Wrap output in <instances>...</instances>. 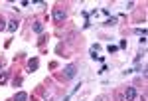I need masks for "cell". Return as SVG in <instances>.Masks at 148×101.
<instances>
[{
	"label": "cell",
	"mask_w": 148,
	"mask_h": 101,
	"mask_svg": "<svg viewBox=\"0 0 148 101\" xmlns=\"http://www.w3.org/2000/svg\"><path fill=\"white\" fill-rule=\"evenodd\" d=\"M6 28H8V30H10V32H16V30H18V22H16V20H12V22L8 24V26H6Z\"/></svg>",
	"instance_id": "7"
},
{
	"label": "cell",
	"mask_w": 148,
	"mask_h": 101,
	"mask_svg": "<svg viewBox=\"0 0 148 101\" xmlns=\"http://www.w3.org/2000/svg\"><path fill=\"white\" fill-rule=\"evenodd\" d=\"M6 79H8V73H6V71H4V73H2V75H0V83H4V81H6Z\"/></svg>",
	"instance_id": "8"
},
{
	"label": "cell",
	"mask_w": 148,
	"mask_h": 101,
	"mask_svg": "<svg viewBox=\"0 0 148 101\" xmlns=\"http://www.w3.org/2000/svg\"><path fill=\"white\" fill-rule=\"evenodd\" d=\"M4 28H6V24H4V20L0 18V30H4Z\"/></svg>",
	"instance_id": "9"
},
{
	"label": "cell",
	"mask_w": 148,
	"mask_h": 101,
	"mask_svg": "<svg viewBox=\"0 0 148 101\" xmlns=\"http://www.w3.org/2000/svg\"><path fill=\"white\" fill-rule=\"evenodd\" d=\"M32 28H34L36 34H42V32H44V24H42V22H34V26H32Z\"/></svg>",
	"instance_id": "6"
},
{
	"label": "cell",
	"mask_w": 148,
	"mask_h": 101,
	"mask_svg": "<svg viewBox=\"0 0 148 101\" xmlns=\"http://www.w3.org/2000/svg\"><path fill=\"white\" fill-rule=\"evenodd\" d=\"M14 101H28V93H26V91H20V93H16Z\"/></svg>",
	"instance_id": "5"
},
{
	"label": "cell",
	"mask_w": 148,
	"mask_h": 101,
	"mask_svg": "<svg viewBox=\"0 0 148 101\" xmlns=\"http://www.w3.org/2000/svg\"><path fill=\"white\" fill-rule=\"evenodd\" d=\"M125 99H126V101H134V99H136V89H134V87H126Z\"/></svg>",
	"instance_id": "3"
},
{
	"label": "cell",
	"mask_w": 148,
	"mask_h": 101,
	"mask_svg": "<svg viewBox=\"0 0 148 101\" xmlns=\"http://www.w3.org/2000/svg\"><path fill=\"white\" fill-rule=\"evenodd\" d=\"M75 73H77V67L73 66V64H69V66L65 67V71H63V77H65V79H73V77H75Z\"/></svg>",
	"instance_id": "1"
},
{
	"label": "cell",
	"mask_w": 148,
	"mask_h": 101,
	"mask_svg": "<svg viewBox=\"0 0 148 101\" xmlns=\"http://www.w3.org/2000/svg\"><path fill=\"white\" fill-rule=\"evenodd\" d=\"M38 66H40L38 57H34V59H30V64H28V71H30V73H32V71H36V69H38Z\"/></svg>",
	"instance_id": "4"
},
{
	"label": "cell",
	"mask_w": 148,
	"mask_h": 101,
	"mask_svg": "<svg viewBox=\"0 0 148 101\" xmlns=\"http://www.w3.org/2000/svg\"><path fill=\"white\" fill-rule=\"evenodd\" d=\"M65 16H67V14H65V10H61V8H56V10H53V20H56V22H63Z\"/></svg>",
	"instance_id": "2"
}]
</instances>
